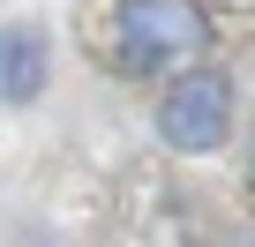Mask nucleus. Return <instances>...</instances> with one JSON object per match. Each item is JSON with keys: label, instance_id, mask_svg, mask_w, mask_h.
<instances>
[{"label": "nucleus", "instance_id": "f257e3e1", "mask_svg": "<svg viewBox=\"0 0 255 247\" xmlns=\"http://www.w3.org/2000/svg\"><path fill=\"white\" fill-rule=\"evenodd\" d=\"M195 45H210V23H203V8H188V0H120V15H113V53H120L128 75L173 68Z\"/></svg>", "mask_w": 255, "mask_h": 247}, {"label": "nucleus", "instance_id": "f03ea898", "mask_svg": "<svg viewBox=\"0 0 255 247\" xmlns=\"http://www.w3.org/2000/svg\"><path fill=\"white\" fill-rule=\"evenodd\" d=\"M225 120H233L225 75H188V82H173L165 105H158V128H165L173 150H210V143H225Z\"/></svg>", "mask_w": 255, "mask_h": 247}, {"label": "nucleus", "instance_id": "7ed1b4c3", "mask_svg": "<svg viewBox=\"0 0 255 247\" xmlns=\"http://www.w3.org/2000/svg\"><path fill=\"white\" fill-rule=\"evenodd\" d=\"M38 68H45V53H38L30 30L0 38V90H8V97H30V90H38Z\"/></svg>", "mask_w": 255, "mask_h": 247}]
</instances>
